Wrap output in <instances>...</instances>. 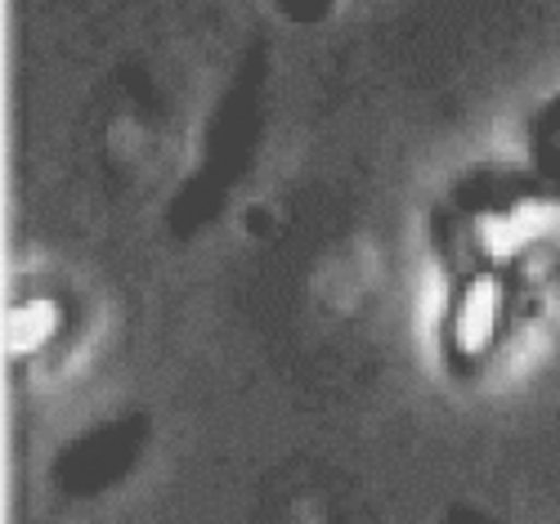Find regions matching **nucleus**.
Masks as SVG:
<instances>
[{
  "mask_svg": "<svg viewBox=\"0 0 560 524\" xmlns=\"http://www.w3.org/2000/svg\"><path fill=\"white\" fill-rule=\"evenodd\" d=\"M502 318H506L502 278L489 273V269L466 273L453 288L448 314H444V350H448V359H457V363L485 359L502 337Z\"/></svg>",
  "mask_w": 560,
  "mask_h": 524,
  "instance_id": "1",
  "label": "nucleus"
},
{
  "mask_svg": "<svg viewBox=\"0 0 560 524\" xmlns=\"http://www.w3.org/2000/svg\"><path fill=\"white\" fill-rule=\"evenodd\" d=\"M55 331H59V305L50 296H32V301H19L10 310V327H5V337H10V350L14 354H36L55 341Z\"/></svg>",
  "mask_w": 560,
  "mask_h": 524,
  "instance_id": "2",
  "label": "nucleus"
},
{
  "mask_svg": "<svg viewBox=\"0 0 560 524\" xmlns=\"http://www.w3.org/2000/svg\"><path fill=\"white\" fill-rule=\"evenodd\" d=\"M278 10L296 19H318L323 10H332V0H278Z\"/></svg>",
  "mask_w": 560,
  "mask_h": 524,
  "instance_id": "3",
  "label": "nucleus"
}]
</instances>
